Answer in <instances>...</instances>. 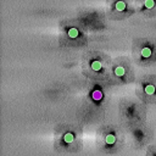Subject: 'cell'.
I'll return each instance as SVG.
<instances>
[{"label": "cell", "instance_id": "obj_1", "mask_svg": "<svg viewBox=\"0 0 156 156\" xmlns=\"http://www.w3.org/2000/svg\"><path fill=\"white\" fill-rule=\"evenodd\" d=\"M115 10L118 11V12H122V11L126 10V3L123 0H118V1L115 4Z\"/></svg>", "mask_w": 156, "mask_h": 156}, {"label": "cell", "instance_id": "obj_2", "mask_svg": "<svg viewBox=\"0 0 156 156\" xmlns=\"http://www.w3.org/2000/svg\"><path fill=\"white\" fill-rule=\"evenodd\" d=\"M151 49H150L149 47H144L143 49H142V56L144 57V59H149L150 56H151Z\"/></svg>", "mask_w": 156, "mask_h": 156}, {"label": "cell", "instance_id": "obj_5", "mask_svg": "<svg viewBox=\"0 0 156 156\" xmlns=\"http://www.w3.org/2000/svg\"><path fill=\"white\" fill-rule=\"evenodd\" d=\"M78 36H79V33H78L77 28H70V30H68V37L70 38L74 39V38H78Z\"/></svg>", "mask_w": 156, "mask_h": 156}, {"label": "cell", "instance_id": "obj_8", "mask_svg": "<svg viewBox=\"0 0 156 156\" xmlns=\"http://www.w3.org/2000/svg\"><path fill=\"white\" fill-rule=\"evenodd\" d=\"M74 139V135L72 134V133H66L65 137H63V140H65V143H72Z\"/></svg>", "mask_w": 156, "mask_h": 156}, {"label": "cell", "instance_id": "obj_9", "mask_svg": "<svg viewBox=\"0 0 156 156\" xmlns=\"http://www.w3.org/2000/svg\"><path fill=\"white\" fill-rule=\"evenodd\" d=\"M144 6H145L146 9L155 8V0H145V1H144Z\"/></svg>", "mask_w": 156, "mask_h": 156}, {"label": "cell", "instance_id": "obj_6", "mask_svg": "<svg viewBox=\"0 0 156 156\" xmlns=\"http://www.w3.org/2000/svg\"><path fill=\"white\" fill-rule=\"evenodd\" d=\"M91 70L93 71H100L101 70V62L100 61H93L91 62Z\"/></svg>", "mask_w": 156, "mask_h": 156}, {"label": "cell", "instance_id": "obj_4", "mask_svg": "<svg viewBox=\"0 0 156 156\" xmlns=\"http://www.w3.org/2000/svg\"><path fill=\"white\" fill-rule=\"evenodd\" d=\"M144 90H145V93L148 95H154L155 91H156V88H155V85H153V84H148Z\"/></svg>", "mask_w": 156, "mask_h": 156}, {"label": "cell", "instance_id": "obj_7", "mask_svg": "<svg viewBox=\"0 0 156 156\" xmlns=\"http://www.w3.org/2000/svg\"><path fill=\"white\" fill-rule=\"evenodd\" d=\"M115 74H116L117 77H122V76H124V68H123L122 66L116 67V68H115Z\"/></svg>", "mask_w": 156, "mask_h": 156}, {"label": "cell", "instance_id": "obj_3", "mask_svg": "<svg viewBox=\"0 0 156 156\" xmlns=\"http://www.w3.org/2000/svg\"><path fill=\"white\" fill-rule=\"evenodd\" d=\"M105 142L107 145H113L115 142H116V137H115V134H107L105 138Z\"/></svg>", "mask_w": 156, "mask_h": 156}]
</instances>
